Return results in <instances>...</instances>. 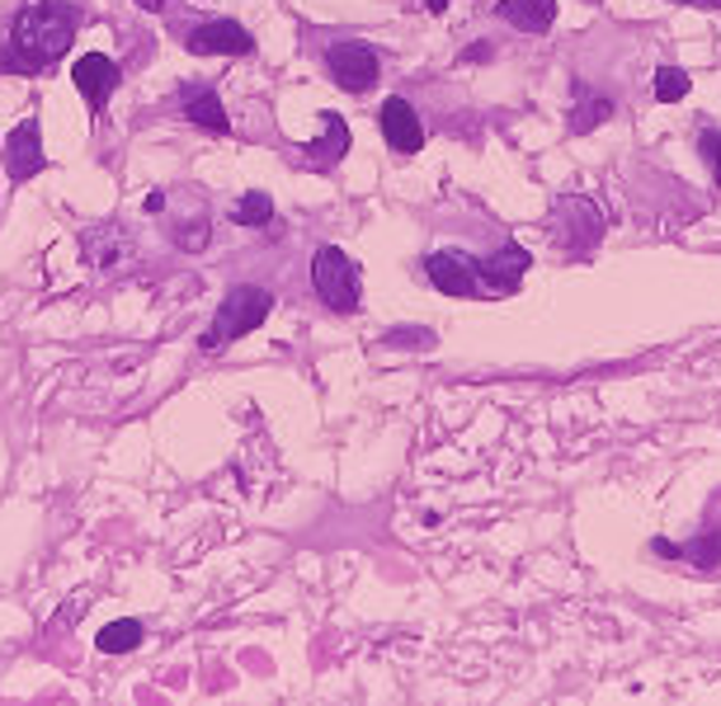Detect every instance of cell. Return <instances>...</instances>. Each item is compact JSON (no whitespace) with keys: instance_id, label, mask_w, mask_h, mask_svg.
<instances>
[{"instance_id":"cell-8","label":"cell","mask_w":721,"mask_h":706,"mask_svg":"<svg viewBox=\"0 0 721 706\" xmlns=\"http://www.w3.org/2000/svg\"><path fill=\"white\" fill-rule=\"evenodd\" d=\"M378 122H382L386 147H392L396 156H415L420 147H425V128H420V114H415V104H411V99L392 95V99L382 104Z\"/></svg>"},{"instance_id":"cell-19","label":"cell","mask_w":721,"mask_h":706,"mask_svg":"<svg viewBox=\"0 0 721 706\" xmlns=\"http://www.w3.org/2000/svg\"><path fill=\"white\" fill-rule=\"evenodd\" d=\"M698 156L708 161L712 180L721 184V132H717V128H702V132H698Z\"/></svg>"},{"instance_id":"cell-17","label":"cell","mask_w":721,"mask_h":706,"mask_svg":"<svg viewBox=\"0 0 721 706\" xmlns=\"http://www.w3.org/2000/svg\"><path fill=\"white\" fill-rule=\"evenodd\" d=\"M689 95V71H679V66H660L656 71V99L660 104H675Z\"/></svg>"},{"instance_id":"cell-14","label":"cell","mask_w":721,"mask_h":706,"mask_svg":"<svg viewBox=\"0 0 721 706\" xmlns=\"http://www.w3.org/2000/svg\"><path fill=\"white\" fill-rule=\"evenodd\" d=\"M571 99H575V109H571V128H575V132H594V128H600L604 118H613V99L594 95L585 81H575Z\"/></svg>"},{"instance_id":"cell-4","label":"cell","mask_w":721,"mask_h":706,"mask_svg":"<svg viewBox=\"0 0 721 706\" xmlns=\"http://www.w3.org/2000/svg\"><path fill=\"white\" fill-rule=\"evenodd\" d=\"M326 66H330V76H336L340 90L363 95V90H373V85H378L382 57H378V47H368L359 39H344V43L326 47Z\"/></svg>"},{"instance_id":"cell-1","label":"cell","mask_w":721,"mask_h":706,"mask_svg":"<svg viewBox=\"0 0 721 706\" xmlns=\"http://www.w3.org/2000/svg\"><path fill=\"white\" fill-rule=\"evenodd\" d=\"M76 24H81V14L66 6V0H29V6L14 14V33H10L14 62L29 71L62 62L76 39Z\"/></svg>"},{"instance_id":"cell-25","label":"cell","mask_w":721,"mask_h":706,"mask_svg":"<svg viewBox=\"0 0 721 706\" xmlns=\"http://www.w3.org/2000/svg\"><path fill=\"white\" fill-rule=\"evenodd\" d=\"M430 10H434V14H444V10H448V0H430Z\"/></svg>"},{"instance_id":"cell-18","label":"cell","mask_w":721,"mask_h":706,"mask_svg":"<svg viewBox=\"0 0 721 706\" xmlns=\"http://www.w3.org/2000/svg\"><path fill=\"white\" fill-rule=\"evenodd\" d=\"M170 236H174V245L180 250H189V255H199V250H208V217L199 212V222H180V226H170Z\"/></svg>"},{"instance_id":"cell-6","label":"cell","mask_w":721,"mask_h":706,"mask_svg":"<svg viewBox=\"0 0 721 706\" xmlns=\"http://www.w3.org/2000/svg\"><path fill=\"white\" fill-rule=\"evenodd\" d=\"M425 274L434 282V292H444V297H477L481 292V264L463 250H434L425 259Z\"/></svg>"},{"instance_id":"cell-9","label":"cell","mask_w":721,"mask_h":706,"mask_svg":"<svg viewBox=\"0 0 721 706\" xmlns=\"http://www.w3.org/2000/svg\"><path fill=\"white\" fill-rule=\"evenodd\" d=\"M47 161H43V137H39V118H29V122H20L10 137H6V174L14 184H24V180H33Z\"/></svg>"},{"instance_id":"cell-20","label":"cell","mask_w":721,"mask_h":706,"mask_svg":"<svg viewBox=\"0 0 721 706\" xmlns=\"http://www.w3.org/2000/svg\"><path fill=\"white\" fill-rule=\"evenodd\" d=\"M683 556H693V560L702 565V570H708V565H717V560H721V533H702V542H698V546H689V552H683Z\"/></svg>"},{"instance_id":"cell-16","label":"cell","mask_w":721,"mask_h":706,"mask_svg":"<svg viewBox=\"0 0 721 706\" xmlns=\"http://www.w3.org/2000/svg\"><path fill=\"white\" fill-rule=\"evenodd\" d=\"M232 222L236 226H269L274 222V199L269 193H241V203L232 207Z\"/></svg>"},{"instance_id":"cell-12","label":"cell","mask_w":721,"mask_h":706,"mask_svg":"<svg viewBox=\"0 0 721 706\" xmlns=\"http://www.w3.org/2000/svg\"><path fill=\"white\" fill-rule=\"evenodd\" d=\"M344 151H349V122L340 114H321V137L307 141L303 156H307L316 170H326V165H336Z\"/></svg>"},{"instance_id":"cell-3","label":"cell","mask_w":721,"mask_h":706,"mask_svg":"<svg viewBox=\"0 0 721 706\" xmlns=\"http://www.w3.org/2000/svg\"><path fill=\"white\" fill-rule=\"evenodd\" d=\"M311 288L330 311H359L363 282H359V264L349 259L340 245H321L311 255Z\"/></svg>"},{"instance_id":"cell-13","label":"cell","mask_w":721,"mask_h":706,"mask_svg":"<svg viewBox=\"0 0 721 706\" xmlns=\"http://www.w3.org/2000/svg\"><path fill=\"white\" fill-rule=\"evenodd\" d=\"M500 20L519 33H548L556 24V0H500Z\"/></svg>"},{"instance_id":"cell-23","label":"cell","mask_w":721,"mask_h":706,"mask_svg":"<svg viewBox=\"0 0 721 706\" xmlns=\"http://www.w3.org/2000/svg\"><path fill=\"white\" fill-rule=\"evenodd\" d=\"M675 6H698V10H721V0H675Z\"/></svg>"},{"instance_id":"cell-7","label":"cell","mask_w":721,"mask_h":706,"mask_svg":"<svg viewBox=\"0 0 721 706\" xmlns=\"http://www.w3.org/2000/svg\"><path fill=\"white\" fill-rule=\"evenodd\" d=\"M189 52H199V57H251L255 39L236 20H208L189 33Z\"/></svg>"},{"instance_id":"cell-5","label":"cell","mask_w":721,"mask_h":706,"mask_svg":"<svg viewBox=\"0 0 721 706\" xmlns=\"http://www.w3.org/2000/svg\"><path fill=\"white\" fill-rule=\"evenodd\" d=\"M118 81H123V71H118L114 57H104V52H85V57H76V66H72V85L81 90L85 109H91L95 118H99L104 109H109V99H114V90H118Z\"/></svg>"},{"instance_id":"cell-21","label":"cell","mask_w":721,"mask_h":706,"mask_svg":"<svg viewBox=\"0 0 721 706\" xmlns=\"http://www.w3.org/2000/svg\"><path fill=\"white\" fill-rule=\"evenodd\" d=\"M142 212H147V217H161V212H166V193H161V189H151L147 199H142Z\"/></svg>"},{"instance_id":"cell-2","label":"cell","mask_w":721,"mask_h":706,"mask_svg":"<svg viewBox=\"0 0 721 706\" xmlns=\"http://www.w3.org/2000/svg\"><path fill=\"white\" fill-rule=\"evenodd\" d=\"M269 311H274V292L269 288H232L222 297V307H218V315H213V325L203 330V340H199V349L203 353H218L222 344H232V340H245L251 330H259L269 321Z\"/></svg>"},{"instance_id":"cell-22","label":"cell","mask_w":721,"mask_h":706,"mask_svg":"<svg viewBox=\"0 0 721 706\" xmlns=\"http://www.w3.org/2000/svg\"><path fill=\"white\" fill-rule=\"evenodd\" d=\"M490 57V43H471V52H467V62H486Z\"/></svg>"},{"instance_id":"cell-10","label":"cell","mask_w":721,"mask_h":706,"mask_svg":"<svg viewBox=\"0 0 721 706\" xmlns=\"http://www.w3.org/2000/svg\"><path fill=\"white\" fill-rule=\"evenodd\" d=\"M180 104H184V118L193 122V128H203V132H226L232 122H226V109H222V95H218V85H208V81H189L184 90H180Z\"/></svg>"},{"instance_id":"cell-24","label":"cell","mask_w":721,"mask_h":706,"mask_svg":"<svg viewBox=\"0 0 721 706\" xmlns=\"http://www.w3.org/2000/svg\"><path fill=\"white\" fill-rule=\"evenodd\" d=\"M142 10H166V0H137Z\"/></svg>"},{"instance_id":"cell-11","label":"cell","mask_w":721,"mask_h":706,"mask_svg":"<svg viewBox=\"0 0 721 706\" xmlns=\"http://www.w3.org/2000/svg\"><path fill=\"white\" fill-rule=\"evenodd\" d=\"M529 250L523 245H505L500 255H490L486 264H481V292H496V297H505V292H515L519 282H523V274H529Z\"/></svg>"},{"instance_id":"cell-15","label":"cell","mask_w":721,"mask_h":706,"mask_svg":"<svg viewBox=\"0 0 721 706\" xmlns=\"http://www.w3.org/2000/svg\"><path fill=\"white\" fill-rule=\"evenodd\" d=\"M142 622H137V617H118V622H109V627H104L99 631V650H104V655H128V650H137V645H142Z\"/></svg>"}]
</instances>
